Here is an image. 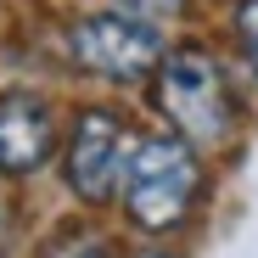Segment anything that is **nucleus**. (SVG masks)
<instances>
[{
  "instance_id": "f257e3e1",
  "label": "nucleus",
  "mask_w": 258,
  "mask_h": 258,
  "mask_svg": "<svg viewBox=\"0 0 258 258\" xmlns=\"http://www.w3.org/2000/svg\"><path fill=\"white\" fill-rule=\"evenodd\" d=\"M118 180H123L129 219H135L141 230H168V225L185 219V208L197 197V157H191L185 141L152 135V141H141L123 157Z\"/></svg>"
},
{
  "instance_id": "f03ea898",
  "label": "nucleus",
  "mask_w": 258,
  "mask_h": 258,
  "mask_svg": "<svg viewBox=\"0 0 258 258\" xmlns=\"http://www.w3.org/2000/svg\"><path fill=\"white\" fill-rule=\"evenodd\" d=\"M157 107L197 146L230 141L236 101H230V84H225L219 62H213L208 51H174L163 62V73H157Z\"/></svg>"
},
{
  "instance_id": "7ed1b4c3",
  "label": "nucleus",
  "mask_w": 258,
  "mask_h": 258,
  "mask_svg": "<svg viewBox=\"0 0 258 258\" xmlns=\"http://www.w3.org/2000/svg\"><path fill=\"white\" fill-rule=\"evenodd\" d=\"M73 56H79L84 68H96V73L129 84V79H141L146 68L163 62V39H157L141 17L101 12V17L73 23Z\"/></svg>"
},
{
  "instance_id": "20e7f679",
  "label": "nucleus",
  "mask_w": 258,
  "mask_h": 258,
  "mask_svg": "<svg viewBox=\"0 0 258 258\" xmlns=\"http://www.w3.org/2000/svg\"><path fill=\"white\" fill-rule=\"evenodd\" d=\"M118 168H123V135H118V118L112 112H84L73 129V146H68V185L84 202H107L118 185Z\"/></svg>"
},
{
  "instance_id": "39448f33",
  "label": "nucleus",
  "mask_w": 258,
  "mask_h": 258,
  "mask_svg": "<svg viewBox=\"0 0 258 258\" xmlns=\"http://www.w3.org/2000/svg\"><path fill=\"white\" fill-rule=\"evenodd\" d=\"M56 146V123H51V107L28 96V90H12L0 96V168L6 174H28L51 157Z\"/></svg>"
},
{
  "instance_id": "423d86ee",
  "label": "nucleus",
  "mask_w": 258,
  "mask_h": 258,
  "mask_svg": "<svg viewBox=\"0 0 258 258\" xmlns=\"http://www.w3.org/2000/svg\"><path fill=\"white\" fill-rule=\"evenodd\" d=\"M118 12H123V17H141V23H146V17H180L185 0H118Z\"/></svg>"
},
{
  "instance_id": "0eeeda50",
  "label": "nucleus",
  "mask_w": 258,
  "mask_h": 258,
  "mask_svg": "<svg viewBox=\"0 0 258 258\" xmlns=\"http://www.w3.org/2000/svg\"><path fill=\"white\" fill-rule=\"evenodd\" d=\"M236 34H241V45H247V62L258 68V0H241V12H236Z\"/></svg>"
},
{
  "instance_id": "6e6552de",
  "label": "nucleus",
  "mask_w": 258,
  "mask_h": 258,
  "mask_svg": "<svg viewBox=\"0 0 258 258\" xmlns=\"http://www.w3.org/2000/svg\"><path fill=\"white\" fill-rule=\"evenodd\" d=\"M56 258H107V247L84 236V241H73V247H68V252H56Z\"/></svg>"
},
{
  "instance_id": "1a4fd4ad",
  "label": "nucleus",
  "mask_w": 258,
  "mask_h": 258,
  "mask_svg": "<svg viewBox=\"0 0 258 258\" xmlns=\"http://www.w3.org/2000/svg\"><path fill=\"white\" fill-rule=\"evenodd\" d=\"M0 258H6V225H0Z\"/></svg>"
}]
</instances>
